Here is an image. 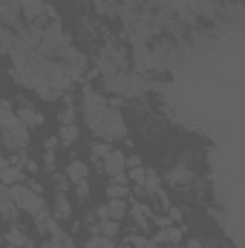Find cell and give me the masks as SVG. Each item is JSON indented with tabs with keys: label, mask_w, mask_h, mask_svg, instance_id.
I'll list each match as a JSON object with an SVG mask.
<instances>
[{
	"label": "cell",
	"mask_w": 245,
	"mask_h": 248,
	"mask_svg": "<svg viewBox=\"0 0 245 248\" xmlns=\"http://www.w3.org/2000/svg\"><path fill=\"white\" fill-rule=\"evenodd\" d=\"M23 87H29L32 93H38L46 101H55L72 87V81H69L66 63L61 58H41L38 66L29 72V78L23 81Z\"/></svg>",
	"instance_id": "6da1fadb"
},
{
	"label": "cell",
	"mask_w": 245,
	"mask_h": 248,
	"mask_svg": "<svg viewBox=\"0 0 245 248\" xmlns=\"http://www.w3.org/2000/svg\"><path fill=\"white\" fill-rule=\"evenodd\" d=\"M87 127H90V133L92 136H98L101 141H119L127 136V124H124V116L119 113V107L116 104H107V107H101L98 113H92V116H87Z\"/></svg>",
	"instance_id": "7a4b0ae2"
},
{
	"label": "cell",
	"mask_w": 245,
	"mask_h": 248,
	"mask_svg": "<svg viewBox=\"0 0 245 248\" xmlns=\"http://www.w3.org/2000/svg\"><path fill=\"white\" fill-rule=\"evenodd\" d=\"M0 144L6 150H26L29 147V127L15 113H6L0 119Z\"/></svg>",
	"instance_id": "3957f363"
},
{
	"label": "cell",
	"mask_w": 245,
	"mask_h": 248,
	"mask_svg": "<svg viewBox=\"0 0 245 248\" xmlns=\"http://www.w3.org/2000/svg\"><path fill=\"white\" fill-rule=\"evenodd\" d=\"M127 156H124L122 150H107V156L101 159V173H104V179H110V182H127Z\"/></svg>",
	"instance_id": "277c9868"
},
{
	"label": "cell",
	"mask_w": 245,
	"mask_h": 248,
	"mask_svg": "<svg viewBox=\"0 0 245 248\" xmlns=\"http://www.w3.org/2000/svg\"><path fill=\"white\" fill-rule=\"evenodd\" d=\"M98 69H101V75H110V72L124 69V52L116 44H107V46L101 49V55H98Z\"/></svg>",
	"instance_id": "5b68a950"
},
{
	"label": "cell",
	"mask_w": 245,
	"mask_h": 248,
	"mask_svg": "<svg viewBox=\"0 0 245 248\" xmlns=\"http://www.w3.org/2000/svg\"><path fill=\"white\" fill-rule=\"evenodd\" d=\"M78 107H81V113H84V119H87V116L98 113L101 107H107V98H104L98 90H92V87H84V90H81V98H78Z\"/></svg>",
	"instance_id": "8992f818"
},
{
	"label": "cell",
	"mask_w": 245,
	"mask_h": 248,
	"mask_svg": "<svg viewBox=\"0 0 245 248\" xmlns=\"http://www.w3.org/2000/svg\"><path fill=\"white\" fill-rule=\"evenodd\" d=\"M15 116L26 124V127H41V124H44V113H41L35 104H29V101H23V104L17 107V113H15Z\"/></svg>",
	"instance_id": "52a82bcc"
},
{
	"label": "cell",
	"mask_w": 245,
	"mask_h": 248,
	"mask_svg": "<svg viewBox=\"0 0 245 248\" xmlns=\"http://www.w3.org/2000/svg\"><path fill=\"white\" fill-rule=\"evenodd\" d=\"M20 15L26 17V20H44L46 15H49V6L46 3H41V0H26L23 6H20Z\"/></svg>",
	"instance_id": "ba28073f"
},
{
	"label": "cell",
	"mask_w": 245,
	"mask_h": 248,
	"mask_svg": "<svg viewBox=\"0 0 245 248\" xmlns=\"http://www.w3.org/2000/svg\"><path fill=\"white\" fill-rule=\"evenodd\" d=\"M44 248H75V243H72V237H69L66 231H61V225L55 222V225L49 228V240L44 243Z\"/></svg>",
	"instance_id": "9c48e42d"
},
{
	"label": "cell",
	"mask_w": 245,
	"mask_h": 248,
	"mask_svg": "<svg viewBox=\"0 0 245 248\" xmlns=\"http://www.w3.org/2000/svg\"><path fill=\"white\" fill-rule=\"evenodd\" d=\"M182 228H176V225H165L159 234H156V243L159 246H179L182 243Z\"/></svg>",
	"instance_id": "30bf717a"
},
{
	"label": "cell",
	"mask_w": 245,
	"mask_h": 248,
	"mask_svg": "<svg viewBox=\"0 0 245 248\" xmlns=\"http://www.w3.org/2000/svg\"><path fill=\"white\" fill-rule=\"evenodd\" d=\"M52 217H55V219H69V217H72V205H69V199H66V193H63V190H58V193H55V202H52Z\"/></svg>",
	"instance_id": "8fae6325"
},
{
	"label": "cell",
	"mask_w": 245,
	"mask_h": 248,
	"mask_svg": "<svg viewBox=\"0 0 245 248\" xmlns=\"http://www.w3.org/2000/svg\"><path fill=\"white\" fill-rule=\"evenodd\" d=\"M66 182H72V185L87 182V165H84L81 159H72V162L66 165Z\"/></svg>",
	"instance_id": "7c38bea8"
},
{
	"label": "cell",
	"mask_w": 245,
	"mask_h": 248,
	"mask_svg": "<svg viewBox=\"0 0 245 248\" xmlns=\"http://www.w3.org/2000/svg\"><path fill=\"white\" fill-rule=\"evenodd\" d=\"M104 211H107V219L122 222L124 217H127V202H124V199H107V202H104Z\"/></svg>",
	"instance_id": "4fadbf2b"
},
{
	"label": "cell",
	"mask_w": 245,
	"mask_h": 248,
	"mask_svg": "<svg viewBox=\"0 0 245 248\" xmlns=\"http://www.w3.org/2000/svg\"><path fill=\"white\" fill-rule=\"evenodd\" d=\"M168 179H170L173 185H184V182H190V179H193V170H187V162H176V165L170 168Z\"/></svg>",
	"instance_id": "5bb4252c"
},
{
	"label": "cell",
	"mask_w": 245,
	"mask_h": 248,
	"mask_svg": "<svg viewBox=\"0 0 245 248\" xmlns=\"http://www.w3.org/2000/svg\"><path fill=\"white\" fill-rule=\"evenodd\" d=\"M0 214H3L6 219H15V214H17V208H15V202H12L6 185H0Z\"/></svg>",
	"instance_id": "9a60e30c"
},
{
	"label": "cell",
	"mask_w": 245,
	"mask_h": 248,
	"mask_svg": "<svg viewBox=\"0 0 245 248\" xmlns=\"http://www.w3.org/2000/svg\"><path fill=\"white\" fill-rule=\"evenodd\" d=\"M9 246L12 248H29V234L20 228V225H12V231H9Z\"/></svg>",
	"instance_id": "2e32d148"
},
{
	"label": "cell",
	"mask_w": 245,
	"mask_h": 248,
	"mask_svg": "<svg viewBox=\"0 0 245 248\" xmlns=\"http://www.w3.org/2000/svg\"><path fill=\"white\" fill-rule=\"evenodd\" d=\"M17 17H20V6H17V3H0V20H3L6 26H12Z\"/></svg>",
	"instance_id": "e0dca14e"
},
{
	"label": "cell",
	"mask_w": 245,
	"mask_h": 248,
	"mask_svg": "<svg viewBox=\"0 0 245 248\" xmlns=\"http://www.w3.org/2000/svg\"><path fill=\"white\" fill-rule=\"evenodd\" d=\"M20 179V168L17 165H0V185H15Z\"/></svg>",
	"instance_id": "ac0fdd59"
},
{
	"label": "cell",
	"mask_w": 245,
	"mask_h": 248,
	"mask_svg": "<svg viewBox=\"0 0 245 248\" xmlns=\"http://www.w3.org/2000/svg\"><path fill=\"white\" fill-rule=\"evenodd\" d=\"M95 234L98 237H119V222L116 219H98V225H95Z\"/></svg>",
	"instance_id": "d6986e66"
},
{
	"label": "cell",
	"mask_w": 245,
	"mask_h": 248,
	"mask_svg": "<svg viewBox=\"0 0 245 248\" xmlns=\"http://www.w3.org/2000/svg\"><path fill=\"white\" fill-rule=\"evenodd\" d=\"M58 141H61V144H75V141H78V124H61Z\"/></svg>",
	"instance_id": "ffe728a7"
},
{
	"label": "cell",
	"mask_w": 245,
	"mask_h": 248,
	"mask_svg": "<svg viewBox=\"0 0 245 248\" xmlns=\"http://www.w3.org/2000/svg\"><path fill=\"white\" fill-rule=\"evenodd\" d=\"M104 193H107V199H124L130 193V187H127V182H110Z\"/></svg>",
	"instance_id": "44dd1931"
},
{
	"label": "cell",
	"mask_w": 245,
	"mask_h": 248,
	"mask_svg": "<svg viewBox=\"0 0 245 248\" xmlns=\"http://www.w3.org/2000/svg\"><path fill=\"white\" fill-rule=\"evenodd\" d=\"M84 248H113V240H110V237H98V234H92V237L84 243Z\"/></svg>",
	"instance_id": "7402d4cb"
},
{
	"label": "cell",
	"mask_w": 245,
	"mask_h": 248,
	"mask_svg": "<svg viewBox=\"0 0 245 248\" xmlns=\"http://www.w3.org/2000/svg\"><path fill=\"white\" fill-rule=\"evenodd\" d=\"M130 214H133V219H136V225H141V228H147V208H141V205H133V208H130Z\"/></svg>",
	"instance_id": "603a6c76"
},
{
	"label": "cell",
	"mask_w": 245,
	"mask_h": 248,
	"mask_svg": "<svg viewBox=\"0 0 245 248\" xmlns=\"http://www.w3.org/2000/svg\"><path fill=\"white\" fill-rule=\"evenodd\" d=\"M12 44H15V32H12L9 26H3V29H0V46H3V49H12Z\"/></svg>",
	"instance_id": "cb8c5ba5"
},
{
	"label": "cell",
	"mask_w": 245,
	"mask_h": 248,
	"mask_svg": "<svg viewBox=\"0 0 245 248\" xmlns=\"http://www.w3.org/2000/svg\"><path fill=\"white\" fill-rule=\"evenodd\" d=\"M61 124H75V107H63V113H58Z\"/></svg>",
	"instance_id": "d4e9b609"
},
{
	"label": "cell",
	"mask_w": 245,
	"mask_h": 248,
	"mask_svg": "<svg viewBox=\"0 0 245 248\" xmlns=\"http://www.w3.org/2000/svg\"><path fill=\"white\" fill-rule=\"evenodd\" d=\"M107 150H110V147H107V141H95V144H92V156H95L98 162L107 156Z\"/></svg>",
	"instance_id": "484cf974"
},
{
	"label": "cell",
	"mask_w": 245,
	"mask_h": 248,
	"mask_svg": "<svg viewBox=\"0 0 245 248\" xmlns=\"http://www.w3.org/2000/svg\"><path fill=\"white\" fill-rule=\"evenodd\" d=\"M75 193H78V199L84 202V199L90 196V185H87V182H78V185H75Z\"/></svg>",
	"instance_id": "4316f807"
},
{
	"label": "cell",
	"mask_w": 245,
	"mask_h": 248,
	"mask_svg": "<svg viewBox=\"0 0 245 248\" xmlns=\"http://www.w3.org/2000/svg\"><path fill=\"white\" fill-rule=\"evenodd\" d=\"M133 246H136V248H144V246H147V240H144V237H133Z\"/></svg>",
	"instance_id": "83f0119b"
},
{
	"label": "cell",
	"mask_w": 245,
	"mask_h": 248,
	"mask_svg": "<svg viewBox=\"0 0 245 248\" xmlns=\"http://www.w3.org/2000/svg\"><path fill=\"white\" fill-rule=\"evenodd\" d=\"M184 248H205V246H202L199 240H190V243H187V246H184Z\"/></svg>",
	"instance_id": "f1b7e54d"
},
{
	"label": "cell",
	"mask_w": 245,
	"mask_h": 248,
	"mask_svg": "<svg viewBox=\"0 0 245 248\" xmlns=\"http://www.w3.org/2000/svg\"><path fill=\"white\" fill-rule=\"evenodd\" d=\"M0 3H17V6H23L26 0H0Z\"/></svg>",
	"instance_id": "f546056e"
},
{
	"label": "cell",
	"mask_w": 245,
	"mask_h": 248,
	"mask_svg": "<svg viewBox=\"0 0 245 248\" xmlns=\"http://www.w3.org/2000/svg\"><path fill=\"white\" fill-rule=\"evenodd\" d=\"M144 248H159V246H153V243H147V246H144Z\"/></svg>",
	"instance_id": "4dcf8cb0"
},
{
	"label": "cell",
	"mask_w": 245,
	"mask_h": 248,
	"mask_svg": "<svg viewBox=\"0 0 245 248\" xmlns=\"http://www.w3.org/2000/svg\"><path fill=\"white\" fill-rule=\"evenodd\" d=\"M168 248H184V246H168Z\"/></svg>",
	"instance_id": "1f68e13d"
},
{
	"label": "cell",
	"mask_w": 245,
	"mask_h": 248,
	"mask_svg": "<svg viewBox=\"0 0 245 248\" xmlns=\"http://www.w3.org/2000/svg\"><path fill=\"white\" fill-rule=\"evenodd\" d=\"M0 93H3V81H0Z\"/></svg>",
	"instance_id": "d6a6232c"
}]
</instances>
